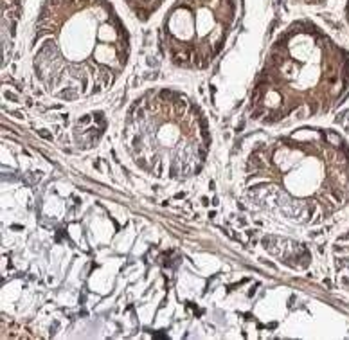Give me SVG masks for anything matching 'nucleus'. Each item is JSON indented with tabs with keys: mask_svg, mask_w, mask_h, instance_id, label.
Listing matches in <instances>:
<instances>
[{
	"mask_svg": "<svg viewBox=\"0 0 349 340\" xmlns=\"http://www.w3.org/2000/svg\"><path fill=\"white\" fill-rule=\"evenodd\" d=\"M349 85V59L313 23L295 22L272 45L250 92V119L277 124L315 117L338 105Z\"/></svg>",
	"mask_w": 349,
	"mask_h": 340,
	"instance_id": "7ed1b4c3",
	"label": "nucleus"
},
{
	"mask_svg": "<svg viewBox=\"0 0 349 340\" xmlns=\"http://www.w3.org/2000/svg\"><path fill=\"white\" fill-rule=\"evenodd\" d=\"M126 4L135 11V14L141 20H146L162 4V0H126Z\"/></svg>",
	"mask_w": 349,
	"mask_h": 340,
	"instance_id": "423d86ee",
	"label": "nucleus"
},
{
	"mask_svg": "<svg viewBox=\"0 0 349 340\" xmlns=\"http://www.w3.org/2000/svg\"><path fill=\"white\" fill-rule=\"evenodd\" d=\"M243 176L245 200L297 225H319L349 202V150L335 133L302 126L257 142Z\"/></svg>",
	"mask_w": 349,
	"mask_h": 340,
	"instance_id": "f257e3e1",
	"label": "nucleus"
},
{
	"mask_svg": "<svg viewBox=\"0 0 349 340\" xmlns=\"http://www.w3.org/2000/svg\"><path fill=\"white\" fill-rule=\"evenodd\" d=\"M32 43L38 81L68 103L108 90L130 54L128 32L106 0H47Z\"/></svg>",
	"mask_w": 349,
	"mask_h": 340,
	"instance_id": "f03ea898",
	"label": "nucleus"
},
{
	"mask_svg": "<svg viewBox=\"0 0 349 340\" xmlns=\"http://www.w3.org/2000/svg\"><path fill=\"white\" fill-rule=\"evenodd\" d=\"M123 142L144 173L160 180H187L205 166L211 135L202 108L189 96L157 87L128 106Z\"/></svg>",
	"mask_w": 349,
	"mask_h": 340,
	"instance_id": "20e7f679",
	"label": "nucleus"
},
{
	"mask_svg": "<svg viewBox=\"0 0 349 340\" xmlns=\"http://www.w3.org/2000/svg\"><path fill=\"white\" fill-rule=\"evenodd\" d=\"M236 0H178L162 25V47L176 67L202 70L223 49Z\"/></svg>",
	"mask_w": 349,
	"mask_h": 340,
	"instance_id": "39448f33",
	"label": "nucleus"
}]
</instances>
